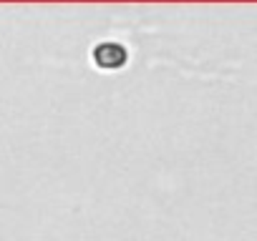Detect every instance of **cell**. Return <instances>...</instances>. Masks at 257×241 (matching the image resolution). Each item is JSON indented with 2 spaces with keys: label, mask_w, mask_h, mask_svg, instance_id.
<instances>
[{
  "label": "cell",
  "mask_w": 257,
  "mask_h": 241,
  "mask_svg": "<svg viewBox=\"0 0 257 241\" xmlns=\"http://www.w3.org/2000/svg\"><path fill=\"white\" fill-rule=\"evenodd\" d=\"M93 60L98 68H106V70H113V68H121L126 63V48L121 43H101L93 48Z\"/></svg>",
  "instance_id": "cell-1"
}]
</instances>
